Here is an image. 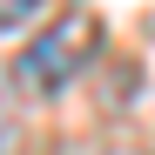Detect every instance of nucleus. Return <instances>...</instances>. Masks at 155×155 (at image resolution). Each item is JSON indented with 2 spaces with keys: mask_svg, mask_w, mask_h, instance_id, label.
I'll return each mask as SVG.
<instances>
[{
  "mask_svg": "<svg viewBox=\"0 0 155 155\" xmlns=\"http://www.w3.org/2000/svg\"><path fill=\"white\" fill-rule=\"evenodd\" d=\"M94 41H101L94 14H68L61 27H47L34 47H20V61H14V88H20V94H54V88H68L74 68L94 54Z\"/></svg>",
  "mask_w": 155,
  "mask_h": 155,
  "instance_id": "obj_1",
  "label": "nucleus"
},
{
  "mask_svg": "<svg viewBox=\"0 0 155 155\" xmlns=\"http://www.w3.org/2000/svg\"><path fill=\"white\" fill-rule=\"evenodd\" d=\"M34 14H41V0H0V27H20Z\"/></svg>",
  "mask_w": 155,
  "mask_h": 155,
  "instance_id": "obj_2",
  "label": "nucleus"
}]
</instances>
